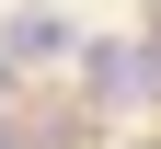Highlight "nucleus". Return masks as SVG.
Masks as SVG:
<instances>
[{
    "instance_id": "f257e3e1",
    "label": "nucleus",
    "mask_w": 161,
    "mask_h": 149,
    "mask_svg": "<svg viewBox=\"0 0 161 149\" xmlns=\"http://www.w3.org/2000/svg\"><path fill=\"white\" fill-rule=\"evenodd\" d=\"M58 46H69L58 12H23V23H12V57H58Z\"/></svg>"
},
{
    "instance_id": "f03ea898",
    "label": "nucleus",
    "mask_w": 161,
    "mask_h": 149,
    "mask_svg": "<svg viewBox=\"0 0 161 149\" xmlns=\"http://www.w3.org/2000/svg\"><path fill=\"white\" fill-rule=\"evenodd\" d=\"M0 149H12V126H0Z\"/></svg>"
}]
</instances>
